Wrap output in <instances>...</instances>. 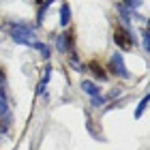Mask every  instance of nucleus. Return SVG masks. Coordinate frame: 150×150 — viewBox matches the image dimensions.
I'll use <instances>...</instances> for the list:
<instances>
[{
    "label": "nucleus",
    "instance_id": "obj_1",
    "mask_svg": "<svg viewBox=\"0 0 150 150\" xmlns=\"http://www.w3.org/2000/svg\"><path fill=\"white\" fill-rule=\"evenodd\" d=\"M6 28L11 32V39L15 43H22V45H28L30 41H35V28L28 24H22V22H9Z\"/></svg>",
    "mask_w": 150,
    "mask_h": 150
},
{
    "label": "nucleus",
    "instance_id": "obj_2",
    "mask_svg": "<svg viewBox=\"0 0 150 150\" xmlns=\"http://www.w3.org/2000/svg\"><path fill=\"white\" fill-rule=\"evenodd\" d=\"M114 43L118 45V50H131L133 47V35H131V30L125 28V26H116V30H114Z\"/></svg>",
    "mask_w": 150,
    "mask_h": 150
},
{
    "label": "nucleus",
    "instance_id": "obj_3",
    "mask_svg": "<svg viewBox=\"0 0 150 150\" xmlns=\"http://www.w3.org/2000/svg\"><path fill=\"white\" fill-rule=\"evenodd\" d=\"M110 69L118 75V77H122V79H129L131 77V73H129V69H127V64H125V56L122 54H112V58H110Z\"/></svg>",
    "mask_w": 150,
    "mask_h": 150
},
{
    "label": "nucleus",
    "instance_id": "obj_4",
    "mask_svg": "<svg viewBox=\"0 0 150 150\" xmlns=\"http://www.w3.org/2000/svg\"><path fill=\"white\" fill-rule=\"evenodd\" d=\"M81 90H84L86 94H90V97H99V94H101V88L94 84V81H90V79L81 81Z\"/></svg>",
    "mask_w": 150,
    "mask_h": 150
},
{
    "label": "nucleus",
    "instance_id": "obj_5",
    "mask_svg": "<svg viewBox=\"0 0 150 150\" xmlns=\"http://www.w3.org/2000/svg\"><path fill=\"white\" fill-rule=\"evenodd\" d=\"M88 69L92 71V75H94L97 79H101V81L107 79V73H105V69H103V67H101L99 62H94V60H92V62H88Z\"/></svg>",
    "mask_w": 150,
    "mask_h": 150
},
{
    "label": "nucleus",
    "instance_id": "obj_6",
    "mask_svg": "<svg viewBox=\"0 0 150 150\" xmlns=\"http://www.w3.org/2000/svg\"><path fill=\"white\" fill-rule=\"evenodd\" d=\"M71 35H58L56 37V47H58V52H62V54H67V50H69V45H71V39H69Z\"/></svg>",
    "mask_w": 150,
    "mask_h": 150
},
{
    "label": "nucleus",
    "instance_id": "obj_7",
    "mask_svg": "<svg viewBox=\"0 0 150 150\" xmlns=\"http://www.w3.org/2000/svg\"><path fill=\"white\" fill-rule=\"evenodd\" d=\"M28 47H32V50L41 52V56H43L45 60H47V58L52 56V50H50V47H47L45 43H39V41H30V43H28Z\"/></svg>",
    "mask_w": 150,
    "mask_h": 150
},
{
    "label": "nucleus",
    "instance_id": "obj_8",
    "mask_svg": "<svg viewBox=\"0 0 150 150\" xmlns=\"http://www.w3.org/2000/svg\"><path fill=\"white\" fill-rule=\"evenodd\" d=\"M43 71L45 73H43V77H41L39 86H37V94H45V86H47V81H50V77H52V67H45Z\"/></svg>",
    "mask_w": 150,
    "mask_h": 150
},
{
    "label": "nucleus",
    "instance_id": "obj_9",
    "mask_svg": "<svg viewBox=\"0 0 150 150\" xmlns=\"http://www.w3.org/2000/svg\"><path fill=\"white\" fill-rule=\"evenodd\" d=\"M69 22H71V9H69V4H62L60 6V26H62V28H67V26H69Z\"/></svg>",
    "mask_w": 150,
    "mask_h": 150
},
{
    "label": "nucleus",
    "instance_id": "obj_10",
    "mask_svg": "<svg viewBox=\"0 0 150 150\" xmlns=\"http://www.w3.org/2000/svg\"><path fill=\"white\" fill-rule=\"evenodd\" d=\"M54 2H56V0H45V2H43V4H41V6H39V13H37V24H43V17H45V11H47V9H50V6H52Z\"/></svg>",
    "mask_w": 150,
    "mask_h": 150
},
{
    "label": "nucleus",
    "instance_id": "obj_11",
    "mask_svg": "<svg viewBox=\"0 0 150 150\" xmlns=\"http://www.w3.org/2000/svg\"><path fill=\"white\" fill-rule=\"evenodd\" d=\"M120 4L125 6L127 11H131V13H135V9H139V6L144 4V2H142V0H122Z\"/></svg>",
    "mask_w": 150,
    "mask_h": 150
},
{
    "label": "nucleus",
    "instance_id": "obj_12",
    "mask_svg": "<svg viewBox=\"0 0 150 150\" xmlns=\"http://www.w3.org/2000/svg\"><path fill=\"white\" fill-rule=\"evenodd\" d=\"M142 41H144V50H146V54H148V52H150V32H148V28L142 30Z\"/></svg>",
    "mask_w": 150,
    "mask_h": 150
},
{
    "label": "nucleus",
    "instance_id": "obj_13",
    "mask_svg": "<svg viewBox=\"0 0 150 150\" xmlns=\"http://www.w3.org/2000/svg\"><path fill=\"white\" fill-rule=\"evenodd\" d=\"M146 105H148V97H144L139 101V105H137V110H135V118H139L142 114H144V110H146Z\"/></svg>",
    "mask_w": 150,
    "mask_h": 150
},
{
    "label": "nucleus",
    "instance_id": "obj_14",
    "mask_svg": "<svg viewBox=\"0 0 150 150\" xmlns=\"http://www.w3.org/2000/svg\"><path fill=\"white\" fill-rule=\"evenodd\" d=\"M101 105H105V99L101 97V94L99 97H92V107H101Z\"/></svg>",
    "mask_w": 150,
    "mask_h": 150
}]
</instances>
